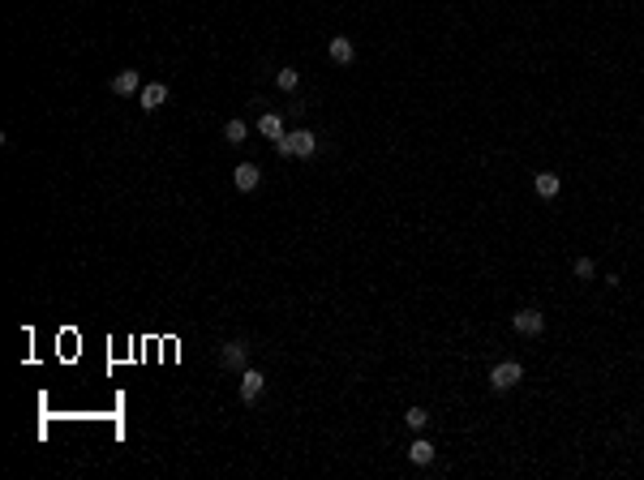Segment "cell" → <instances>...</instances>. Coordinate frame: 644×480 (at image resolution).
Instances as JSON below:
<instances>
[{
	"label": "cell",
	"instance_id": "obj_1",
	"mask_svg": "<svg viewBox=\"0 0 644 480\" xmlns=\"http://www.w3.org/2000/svg\"><path fill=\"white\" fill-rule=\"evenodd\" d=\"M520 382H524V365L520 361H499L490 369V390H511Z\"/></svg>",
	"mask_w": 644,
	"mask_h": 480
},
{
	"label": "cell",
	"instance_id": "obj_2",
	"mask_svg": "<svg viewBox=\"0 0 644 480\" xmlns=\"http://www.w3.org/2000/svg\"><path fill=\"white\" fill-rule=\"evenodd\" d=\"M219 365L232 369V373L250 369V343H245V339H228L224 347H219Z\"/></svg>",
	"mask_w": 644,
	"mask_h": 480
},
{
	"label": "cell",
	"instance_id": "obj_3",
	"mask_svg": "<svg viewBox=\"0 0 644 480\" xmlns=\"http://www.w3.org/2000/svg\"><path fill=\"white\" fill-rule=\"evenodd\" d=\"M511 326H515V335H541V331H546V313H541V309H520L515 317H511Z\"/></svg>",
	"mask_w": 644,
	"mask_h": 480
},
{
	"label": "cell",
	"instance_id": "obj_4",
	"mask_svg": "<svg viewBox=\"0 0 644 480\" xmlns=\"http://www.w3.org/2000/svg\"><path fill=\"white\" fill-rule=\"evenodd\" d=\"M266 390V373L262 369H241V403H254Z\"/></svg>",
	"mask_w": 644,
	"mask_h": 480
},
{
	"label": "cell",
	"instance_id": "obj_5",
	"mask_svg": "<svg viewBox=\"0 0 644 480\" xmlns=\"http://www.w3.org/2000/svg\"><path fill=\"white\" fill-rule=\"evenodd\" d=\"M168 104V86L163 82H146L142 90H138V108L142 112H155V108H163Z\"/></svg>",
	"mask_w": 644,
	"mask_h": 480
},
{
	"label": "cell",
	"instance_id": "obj_6",
	"mask_svg": "<svg viewBox=\"0 0 644 480\" xmlns=\"http://www.w3.org/2000/svg\"><path fill=\"white\" fill-rule=\"evenodd\" d=\"M258 181H262V167H258V163H236V167H232V185H236L241 193H254Z\"/></svg>",
	"mask_w": 644,
	"mask_h": 480
},
{
	"label": "cell",
	"instance_id": "obj_7",
	"mask_svg": "<svg viewBox=\"0 0 644 480\" xmlns=\"http://www.w3.org/2000/svg\"><path fill=\"white\" fill-rule=\"evenodd\" d=\"M327 56H331L335 65H353V60H357V47H353V39H348V35H331Z\"/></svg>",
	"mask_w": 644,
	"mask_h": 480
},
{
	"label": "cell",
	"instance_id": "obj_8",
	"mask_svg": "<svg viewBox=\"0 0 644 480\" xmlns=\"http://www.w3.org/2000/svg\"><path fill=\"white\" fill-rule=\"evenodd\" d=\"M142 90V78H138V69H120L116 78H112V94H120V99H134Z\"/></svg>",
	"mask_w": 644,
	"mask_h": 480
},
{
	"label": "cell",
	"instance_id": "obj_9",
	"mask_svg": "<svg viewBox=\"0 0 644 480\" xmlns=\"http://www.w3.org/2000/svg\"><path fill=\"white\" fill-rule=\"evenodd\" d=\"M292 138V155L296 159H309L314 150H318V133H309V129H296V133H288Z\"/></svg>",
	"mask_w": 644,
	"mask_h": 480
},
{
	"label": "cell",
	"instance_id": "obj_10",
	"mask_svg": "<svg viewBox=\"0 0 644 480\" xmlns=\"http://www.w3.org/2000/svg\"><path fill=\"white\" fill-rule=\"evenodd\" d=\"M533 189H537V197H546V201H550V197H558L563 181H558L554 172H537V176H533Z\"/></svg>",
	"mask_w": 644,
	"mask_h": 480
},
{
	"label": "cell",
	"instance_id": "obj_11",
	"mask_svg": "<svg viewBox=\"0 0 644 480\" xmlns=\"http://www.w3.org/2000/svg\"><path fill=\"white\" fill-rule=\"evenodd\" d=\"M408 463H417V467H430V463H434V442L417 438V442L408 446Z\"/></svg>",
	"mask_w": 644,
	"mask_h": 480
},
{
	"label": "cell",
	"instance_id": "obj_12",
	"mask_svg": "<svg viewBox=\"0 0 644 480\" xmlns=\"http://www.w3.org/2000/svg\"><path fill=\"white\" fill-rule=\"evenodd\" d=\"M258 133L271 138V142H280V138H284V120H280L275 112H262V116H258Z\"/></svg>",
	"mask_w": 644,
	"mask_h": 480
},
{
	"label": "cell",
	"instance_id": "obj_13",
	"mask_svg": "<svg viewBox=\"0 0 644 480\" xmlns=\"http://www.w3.org/2000/svg\"><path fill=\"white\" fill-rule=\"evenodd\" d=\"M224 138H228V142H232V146H241V142H245V138H250V124H245V120H241V116H232V120H228V124H224Z\"/></svg>",
	"mask_w": 644,
	"mask_h": 480
},
{
	"label": "cell",
	"instance_id": "obj_14",
	"mask_svg": "<svg viewBox=\"0 0 644 480\" xmlns=\"http://www.w3.org/2000/svg\"><path fill=\"white\" fill-rule=\"evenodd\" d=\"M275 86L280 90H296V86H301V73H296V69H280L275 73Z\"/></svg>",
	"mask_w": 644,
	"mask_h": 480
},
{
	"label": "cell",
	"instance_id": "obj_15",
	"mask_svg": "<svg viewBox=\"0 0 644 480\" xmlns=\"http://www.w3.org/2000/svg\"><path fill=\"white\" fill-rule=\"evenodd\" d=\"M404 424H408V429H426V424H430V412H426V408H408V412H404Z\"/></svg>",
	"mask_w": 644,
	"mask_h": 480
},
{
	"label": "cell",
	"instance_id": "obj_16",
	"mask_svg": "<svg viewBox=\"0 0 644 480\" xmlns=\"http://www.w3.org/2000/svg\"><path fill=\"white\" fill-rule=\"evenodd\" d=\"M593 274H597L593 258H576V279H593Z\"/></svg>",
	"mask_w": 644,
	"mask_h": 480
},
{
	"label": "cell",
	"instance_id": "obj_17",
	"mask_svg": "<svg viewBox=\"0 0 644 480\" xmlns=\"http://www.w3.org/2000/svg\"><path fill=\"white\" fill-rule=\"evenodd\" d=\"M275 155H284V159H292V138H288V133H284V138L275 142Z\"/></svg>",
	"mask_w": 644,
	"mask_h": 480
}]
</instances>
